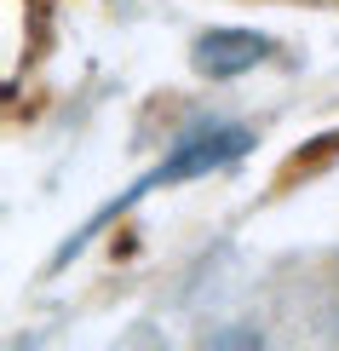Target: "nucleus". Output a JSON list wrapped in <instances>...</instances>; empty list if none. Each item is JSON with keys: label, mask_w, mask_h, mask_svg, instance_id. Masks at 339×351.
Returning a JSON list of instances; mask_svg holds the SVG:
<instances>
[{"label": "nucleus", "mask_w": 339, "mask_h": 351, "mask_svg": "<svg viewBox=\"0 0 339 351\" xmlns=\"http://www.w3.org/2000/svg\"><path fill=\"white\" fill-rule=\"evenodd\" d=\"M247 144H253L247 127H196V133H184L179 144H173V156H167V162H161L138 190H132V196H144V190H155V184L201 179V173H213V167H230L236 156H247Z\"/></svg>", "instance_id": "1"}, {"label": "nucleus", "mask_w": 339, "mask_h": 351, "mask_svg": "<svg viewBox=\"0 0 339 351\" xmlns=\"http://www.w3.org/2000/svg\"><path fill=\"white\" fill-rule=\"evenodd\" d=\"M264 52H271V40L253 35V29H213V35L196 40V69L201 75H242Z\"/></svg>", "instance_id": "2"}]
</instances>
